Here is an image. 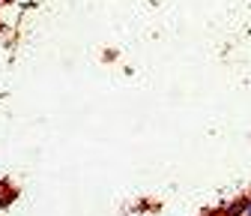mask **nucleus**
Wrapping results in <instances>:
<instances>
[{
    "label": "nucleus",
    "mask_w": 251,
    "mask_h": 216,
    "mask_svg": "<svg viewBox=\"0 0 251 216\" xmlns=\"http://www.w3.org/2000/svg\"><path fill=\"white\" fill-rule=\"evenodd\" d=\"M242 213H245V216H251V204H245V210H242Z\"/></svg>",
    "instance_id": "1"
}]
</instances>
